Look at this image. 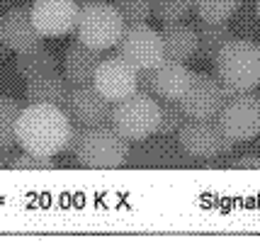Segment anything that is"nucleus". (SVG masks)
<instances>
[{"label":"nucleus","mask_w":260,"mask_h":243,"mask_svg":"<svg viewBox=\"0 0 260 243\" xmlns=\"http://www.w3.org/2000/svg\"><path fill=\"white\" fill-rule=\"evenodd\" d=\"M71 119L63 110L51 105H27L20 112L15 139L29 153L39 156H58L68 146L71 136Z\"/></svg>","instance_id":"f257e3e1"},{"label":"nucleus","mask_w":260,"mask_h":243,"mask_svg":"<svg viewBox=\"0 0 260 243\" xmlns=\"http://www.w3.org/2000/svg\"><path fill=\"white\" fill-rule=\"evenodd\" d=\"M219 83L234 95L260 88V44L250 39H229L214 56Z\"/></svg>","instance_id":"f03ea898"},{"label":"nucleus","mask_w":260,"mask_h":243,"mask_svg":"<svg viewBox=\"0 0 260 243\" xmlns=\"http://www.w3.org/2000/svg\"><path fill=\"white\" fill-rule=\"evenodd\" d=\"M158 119L160 102L156 100V95H146L136 90L134 95L112 105L110 127L119 136H124L126 141H144L158 131Z\"/></svg>","instance_id":"7ed1b4c3"},{"label":"nucleus","mask_w":260,"mask_h":243,"mask_svg":"<svg viewBox=\"0 0 260 243\" xmlns=\"http://www.w3.org/2000/svg\"><path fill=\"white\" fill-rule=\"evenodd\" d=\"M73 153L85 168L112 170V168H122L129 161V141L119 136L112 127L102 124V127L83 129V136Z\"/></svg>","instance_id":"20e7f679"},{"label":"nucleus","mask_w":260,"mask_h":243,"mask_svg":"<svg viewBox=\"0 0 260 243\" xmlns=\"http://www.w3.org/2000/svg\"><path fill=\"white\" fill-rule=\"evenodd\" d=\"M124 27L126 24L117 8L102 0V3H85L80 8L73 32L78 34L80 44L95 49V51H107V49L117 47Z\"/></svg>","instance_id":"39448f33"},{"label":"nucleus","mask_w":260,"mask_h":243,"mask_svg":"<svg viewBox=\"0 0 260 243\" xmlns=\"http://www.w3.org/2000/svg\"><path fill=\"white\" fill-rule=\"evenodd\" d=\"M117 56H122L136 71H153L166 58L160 32L148 27L146 22L126 24L117 42Z\"/></svg>","instance_id":"423d86ee"},{"label":"nucleus","mask_w":260,"mask_h":243,"mask_svg":"<svg viewBox=\"0 0 260 243\" xmlns=\"http://www.w3.org/2000/svg\"><path fill=\"white\" fill-rule=\"evenodd\" d=\"M216 122L234 144L255 139L260 134V100L250 93L234 95L219 110Z\"/></svg>","instance_id":"0eeeda50"},{"label":"nucleus","mask_w":260,"mask_h":243,"mask_svg":"<svg viewBox=\"0 0 260 243\" xmlns=\"http://www.w3.org/2000/svg\"><path fill=\"white\" fill-rule=\"evenodd\" d=\"M178 141H180V149L194 158H214L219 153L231 151V146H234V141L219 127L216 117L214 119L187 117L185 124L178 129Z\"/></svg>","instance_id":"6e6552de"},{"label":"nucleus","mask_w":260,"mask_h":243,"mask_svg":"<svg viewBox=\"0 0 260 243\" xmlns=\"http://www.w3.org/2000/svg\"><path fill=\"white\" fill-rule=\"evenodd\" d=\"M178 102H180L182 112L192 119H214L226 102V95H224V85L219 83V78L207 76V73H192L190 85Z\"/></svg>","instance_id":"1a4fd4ad"},{"label":"nucleus","mask_w":260,"mask_h":243,"mask_svg":"<svg viewBox=\"0 0 260 243\" xmlns=\"http://www.w3.org/2000/svg\"><path fill=\"white\" fill-rule=\"evenodd\" d=\"M136 73L139 71L126 63L122 56L102 58L92 76V88L107 100V102H119L129 95L136 93Z\"/></svg>","instance_id":"9d476101"},{"label":"nucleus","mask_w":260,"mask_h":243,"mask_svg":"<svg viewBox=\"0 0 260 243\" xmlns=\"http://www.w3.org/2000/svg\"><path fill=\"white\" fill-rule=\"evenodd\" d=\"M29 10H32V22L42 39L63 37L76 29L80 3L78 0H34Z\"/></svg>","instance_id":"9b49d317"},{"label":"nucleus","mask_w":260,"mask_h":243,"mask_svg":"<svg viewBox=\"0 0 260 243\" xmlns=\"http://www.w3.org/2000/svg\"><path fill=\"white\" fill-rule=\"evenodd\" d=\"M66 115L78 127H102V124H110L112 102H107L92 85H76L71 88V95H68Z\"/></svg>","instance_id":"f8f14e48"},{"label":"nucleus","mask_w":260,"mask_h":243,"mask_svg":"<svg viewBox=\"0 0 260 243\" xmlns=\"http://www.w3.org/2000/svg\"><path fill=\"white\" fill-rule=\"evenodd\" d=\"M0 42L15 54L42 42V34L32 22V10L27 5H12L0 15Z\"/></svg>","instance_id":"ddd939ff"},{"label":"nucleus","mask_w":260,"mask_h":243,"mask_svg":"<svg viewBox=\"0 0 260 243\" xmlns=\"http://www.w3.org/2000/svg\"><path fill=\"white\" fill-rule=\"evenodd\" d=\"M71 88L73 85L66 81V76L54 71V73H44V76H37L32 81H27L24 95H27L29 105H51V107H58V110L66 112Z\"/></svg>","instance_id":"4468645a"},{"label":"nucleus","mask_w":260,"mask_h":243,"mask_svg":"<svg viewBox=\"0 0 260 243\" xmlns=\"http://www.w3.org/2000/svg\"><path fill=\"white\" fill-rule=\"evenodd\" d=\"M100 61L102 51H95L80 42H73L63 54V76L73 88L76 85H92V76H95V68Z\"/></svg>","instance_id":"2eb2a0df"},{"label":"nucleus","mask_w":260,"mask_h":243,"mask_svg":"<svg viewBox=\"0 0 260 243\" xmlns=\"http://www.w3.org/2000/svg\"><path fill=\"white\" fill-rule=\"evenodd\" d=\"M151 73H153V95L163 100H180L192 78V71L185 63L170 58H163Z\"/></svg>","instance_id":"dca6fc26"},{"label":"nucleus","mask_w":260,"mask_h":243,"mask_svg":"<svg viewBox=\"0 0 260 243\" xmlns=\"http://www.w3.org/2000/svg\"><path fill=\"white\" fill-rule=\"evenodd\" d=\"M160 42H163L166 58H170V61L187 63L197 54V29H192L190 24H182V22L163 24Z\"/></svg>","instance_id":"f3484780"},{"label":"nucleus","mask_w":260,"mask_h":243,"mask_svg":"<svg viewBox=\"0 0 260 243\" xmlns=\"http://www.w3.org/2000/svg\"><path fill=\"white\" fill-rule=\"evenodd\" d=\"M15 71H17V76H20L22 81H32L37 76L58 71V58L51 49H46L44 44L39 42V44L24 49V51H17Z\"/></svg>","instance_id":"a211bd4d"},{"label":"nucleus","mask_w":260,"mask_h":243,"mask_svg":"<svg viewBox=\"0 0 260 243\" xmlns=\"http://www.w3.org/2000/svg\"><path fill=\"white\" fill-rule=\"evenodd\" d=\"M229 39H231V29L226 22H202L197 29V51L204 58H214Z\"/></svg>","instance_id":"6ab92c4d"},{"label":"nucleus","mask_w":260,"mask_h":243,"mask_svg":"<svg viewBox=\"0 0 260 243\" xmlns=\"http://www.w3.org/2000/svg\"><path fill=\"white\" fill-rule=\"evenodd\" d=\"M192 10L202 22H229L238 10V0H192Z\"/></svg>","instance_id":"aec40b11"},{"label":"nucleus","mask_w":260,"mask_h":243,"mask_svg":"<svg viewBox=\"0 0 260 243\" xmlns=\"http://www.w3.org/2000/svg\"><path fill=\"white\" fill-rule=\"evenodd\" d=\"M22 112V105L12 97H0V146L12 149L17 139H15V127Z\"/></svg>","instance_id":"412c9836"},{"label":"nucleus","mask_w":260,"mask_h":243,"mask_svg":"<svg viewBox=\"0 0 260 243\" xmlns=\"http://www.w3.org/2000/svg\"><path fill=\"white\" fill-rule=\"evenodd\" d=\"M192 12V0H151V15L163 24L182 22Z\"/></svg>","instance_id":"4be33fe9"},{"label":"nucleus","mask_w":260,"mask_h":243,"mask_svg":"<svg viewBox=\"0 0 260 243\" xmlns=\"http://www.w3.org/2000/svg\"><path fill=\"white\" fill-rule=\"evenodd\" d=\"M187 115L182 112V107L178 100H166L160 105V119H158V131L160 134H178V129L185 124Z\"/></svg>","instance_id":"5701e85b"},{"label":"nucleus","mask_w":260,"mask_h":243,"mask_svg":"<svg viewBox=\"0 0 260 243\" xmlns=\"http://www.w3.org/2000/svg\"><path fill=\"white\" fill-rule=\"evenodd\" d=\"M112 5L122 15L124 24H141L151 17V0H114Z\"/></svg>","instance_id":"b1692460"},{"label":"nucleus","mask_w":260,"mask_h":243,"mask_svg":"<svg viewBox=\"0 0 260 243\" xmlns=\"http://www.w3.org/2000/svg\"><path fill=\"white\" fill-rule=\"evenodd\" d=\"M12 170H51L56 168V161L54 156H39V153H29V151H22L20 156H15L10 161Z\"/></svg>","instance_id":"393cba45"},{"label":"nucleus","mask_w":260,"mask_h":243,"mask_svg":"<svg viewBox=\"0 0 260 243\" xmlns=\"http://www.w3.org/2000/svg\"><path fill=\"white\" fill-rule=\"evenodd\" d=\"M136 90L139 93L153 95V73L151 71H139L136 73Z\"/></svg>","instance_id":"a878e982"},{"label":"nucleus","mask_w":260,"mask_h":243,"mask_svg":"<svg viewBox=\"0 0 260 243\" xmlns=\"http://www.w3.org/2000/svg\"><path fill=\"white\" fill-rule=\"evenodd\" d=\"M234 168H258L260 170V156H241V158H236V161L231 163Z\"/></svg>","instance_id":"bb28decb"},{"label":"nucleus","mask_w":260,"mask_h":243,"mask_svg":"<svg viewBox=\"0 0 260 243\" xmlns=\"http://www.w3.org/2000/svg\"><path fill=\"white\" fill-rule=\"evenodd\" d=\"M10 149H5V146H0V168H10Z\"/></svg>","instance_id":"cd10ccee"},{"label":"nucleus","mask_w":260,"mask_h":243,"mask_svg":"<svg viewBox=\"0 0 260 243\" xmlns=\"http://www.w3.org/2000/svg\"><path fill=\"white\" fill-rule=\"evenodd\" d=\"M8 56V47H5V44H3V42H0V61H3V58Z\"/></svg>","instance_id":"c85d7f7f"},{"label":"nucleus","mask_w":260,"mask_h":243,"mask_svg":"<svg viewBox=\"0 0 260 243\" xmlns=\"http://www.w3.org/2000/svg\"><path fill=\"white\" fill-rule=\"evenodd\" d=\"M255 15H258V20H260V0H255Z\"/></svg>","instance_id":"c756f323"},{"label":"nucleus","mask_w":260,"mask_h":243,"mask_svg":"<svg viewBox=\"0 0 260 243\" xmlns=\"http://www.w3.org/2000/svg\"><path fill=\"white\" fill-rule=\"evenodd\" d=\"M78 3H83V5H85V3H102V0H78Z\"/></svg>","instance_id":"7c9ffc66"},{"label":"nucleus","mask_w":260,"mask_h":243,"mask_svg":"<svg viewBox=\"0 0 260 243\" xmlns=\"http://www.w3.org/2000/svg\"><path fill=\"white\" fill-rule=\"evenodd\" d=\"M0 15H3V10H0Z\"/></svg>","instance_id":"2f4dec72"}]
</instances>
